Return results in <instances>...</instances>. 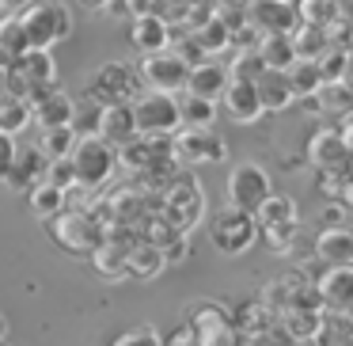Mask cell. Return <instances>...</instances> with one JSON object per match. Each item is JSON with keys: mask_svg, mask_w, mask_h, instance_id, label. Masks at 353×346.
Listing matches in <instances>:
<instances>
[{"mask_svg": "<svg viewBox=\"0 0 353 346\" xmlns=\"http://www.w3.org/2000/svg\"><path fill=\"white\" fill-rule=\"evenodd\" d=\"M186 73H190V65H186L175 50H156V54H145V57H141V65H137L141 88H148V92H168V95H183Z\"/></svg>", "mask_w": 353, "mask_h": 346, "instance_id": "cell-12", "label": "cell"}, {"mask_svg": "<svg viewBox=\"0 0 353 346\" xmlns=\"http://www.w3.org/2000/svg\"><path fill=\"white\" fill-rule=\"evenodd\" d=\"M221 103H224V110H228V118L236 126H254L262 115H266L262 103H259V88H254V80H228Z\"/></svg>", "mask_w": 353, "mask_h": 346, "instance_id": "cell-18", "label": "cell"}, {"mask_svg": "<svg viewBox=\"0 0 353 346\" xmlns=\"http://www.w3.org/2000/svg\"><path fill=\"white\" fill-rule=\"evenodd\" d=\"M110 346H163V338L156 327H133V331H125V335H118Z\"/></svg>", "mask_w": 353, "mask_h": 346, "instance_id": "cell-43", "label": "cell"}, {"mask_svg": "<svg viewBox=\"0 0 353 346\" xmlns=\"http://www.w3.org/2000/svg\"><path fill=\"white\" fill-rule=\"evenodd\" d=\"M27 206H31V213L39 217V221H50V217H57L65 209V191H57L54 183H34L31 194H27Z\"/></svg>", "mask_w": 353, "mask_h": 346, "instance_id": "cell-34", "label": "cell"}, {"mask_svg": "<svg viewBox=\"0 0 353 346\" xmlns=\"http://www.w3.org/2000/svg\"><path fill=\"white\" fill-rule=\"evenodd\" d=\"M254 88H259V103L266 115H277V110H289L292 103H296V95H292V84L285 73H274L266 69L259 80H254Z\"/></svg>", "mask_w": 353, "mask_h": 346, "instance_id": "cell-27", "label": "cell"}, {"mask_svg": "<svg viewBox=\"0 0 353 346\" xmlns=\"http://www.w3.org/2000/svg\"><path fill=\"white\" fill-rule=\"evenodd\" d=\"M315 346H353V320L350 316H330L323 312L319 335H315Z\"/></svg>", "mask_w": 353, "mask_h": 346, "instance_id": "cell-38", "label": "cell"}, {"mask_svg": "<svg viewBox=\"0 0 353 346\" xmlns=\"http://www.w3.org/2000/svg\"><path fill=\"white\" fill-rule=\"evenodd\" d=\"M228 206L243 209V213H259V206L274 194V183H270V171L254 160H239L232 164L228 171Z\"/></svg>", "mask_w": 353, "mask_h": 346, "instance_id": "cell-9", "label": "cell"}, {"mask_svg": "<svg viewBox=\"0 0 353 346\" xmlns=\"http://www.w3.org/2000/svg\"><path fill=\"white\" fill-rule=\"evenodd\" d=\"M125 270H130L133 282H152V278H160L163 270H168V259H163V251L156 244L137 240V244H130V251H125Z\"/></svg>", "mask_w": 353, "mask_h": 346, "instance_id": "cell-25", "label": "cell"}, {"mask_svg": "<svg viewBox=\"0 0 353 346\" xmlns=\"http://www.w3.org/2000/svg\"><path fill=\"white\" fill-rule=\"evenodd\" d=\"M77 141H80V133L72 126H57V130H42L39 148L46 153V160H69Z\"/></svg>", "mask_w": 353, "mask_h": 346, "instance_id": "cell-37", "label": "cell"}, {"mask_svg": "<svg viewBox=\"0 0 353 346\" xmlns=\"http://www.w3.org/2000/svg\"><path fill=\"white\" fill-rule=\"evenodd\" d=\"M16 153H19V141L8 137V133H0V183L8 179L12 164H16Z\"/></svg>", "mask_w": 353, "mask_h": 346, "instance_id": "cell-44", "label": "cell"}, {"mask_svg": "<svg viewBox=\"0 0 353 346\" xmlns=\"http://www.w3.org/2000/svg\"><path fill=\"white\" fill-rule=\"evenodd\" d=\"M254 221H259V240H266L277 255L292 251V244H296V236H300V209H296V202H292L289 194L274 191L259 206Z\"/></svg>", "mask_w": 353, "mask_h": 346, "instance_id": "cell-3", "label": "cell"}, {"mask_svg": "<svg viewBox=\"0 0 353 346\" xmlns=\"http://www.w3.org/2000/svg\"><path fill=\"white\" fill-rule=\"evenodd\" d=\"M315 293H319L323 312L353 320V267H327L315 278Z\"/></svg>", "mask_w": 353, "mask_h": 346, "instance_id": "cell-16", "label": "cell"}, {"mask_svg": "<svg viewBox=\"0 0 353 346\" xmlns=\"http://www.w3.org/2000/svg\"><path fill=\"white\" fill-rule=\"evenodd\" d=\"M84 92H88V103H95V107L133 103L141 95V77H137V69L125 65V61H103L99 69L88 77Z\"/></svg>", "mask_w": 353, "mask_h": 346, "instance_id": "cell-7", "label": "cell"}, {"mask_svg": "<svg viewBox=\"0 0 353 346\" xmlns=\"http://www.w3.org/2000/svg\"><path fill=\"white\" fill-rule=\"evenodd\" d=\"M289 39H292V46H296V57H315V61H319L330 50V31H323V27L296 23V31H292Z\"/></svg>", "mask_w": 353, "mask_h": 346, "instance_id": "cell-35", "label": "cell"}, {"mask_svg": "<svg viewBox=\"0 0 353 346\" xmlns=\"http://www.w3.org/2000/svg\"><path fill=\"white\" fill-rule=\"evenodd\" d=\"M31 126V107L16 95H4L0 99V133H8V137H19V133Z\"/></svg>", "mask_w": 353, "mask_h": 346, "instance_id": "cell-39", "label": "cell"}, {"mask_svg": "<svg viewBox=\"0 0 353 346\" xmlns=\"http://www.w3.org/2000/svg\"><path fill=\"white\" fill-rule=\"evenodd\" d=\"M342 16V4H334V0H296V19L307 27H323V31H330V23Z\"/></svg>", "mask_w": 353, "mask_h": 346, "instance_id": "cell-36", "label": "cell"}, {"mask_svg": "<svg viewBox=\"0 0 353 346\" xmlns=\"http://www.w3.org/2000/svg\"><path fill=\"white\" fill-rule=\"evenodd\" d=\"M125 251H130V244H122V240H114V236H103V244L92 251L95 274H99L103 282H125V278H130V270H125Z\"/></svg>", "mask_w": 353, "mask_h": 346, "instance_id": "cell-26", "label": "cell"}, {"mask_svg": "<svg viewBox=\"0 0 353 346\" xmlns=\"http://www.w3.org/2000/svg\"><path fill=\"white\" fill-rule=\"evenodd\" d=\"M205 232H209V244L221 255H228V259L247 255L259 244V221H254V213H243V209H236V206L216 209V213L209 217Z\"/></svg>", "mask_w": 353, "mask_h": 346, "instance_id": "cell-4", "label": "cell"}, {"mask_svg": "<svg viewBox=\"0 0 353 346\" xmlns=\"http://www.w3.org/2000/svg\"><path fill=\"white\" fill-rule=\"evenodd\" d=\"M254 50H259L262 65H266V69H274V73H285L292 61H296V46H292L289 35H262Z\"/></svg>", "mask_w": 353, "mask_h": 346, "instance_id": "cell-32", "label": "cell"}, {"mask_svg": "<svg viewBox=\"0 0 353 346\" xmlns=\"http://www.w3.org/2000/svg\"><path fill=\"white\" fill-rule=\"evenodd\" d=\"M262 305L274 316L296 312V308H323L319 293H315V282L307 274H296V270H289V274H281V278H270L266 293H262Z\"/></svg>", "mask_w": 353, "mask_h": 346, "instance_id": "cell-11", "label": "cell"}, {"mask_svg": "<svg viewBox=\"0 0 353 346\" xmlns=\"http://www.w3.org/2000/svg\"><path fill=\"white\" fill-rule=\"evenodd\" d=\"M4 77H8V73L0 69V99H4V95H8V84H4Z\"/></svg>", "mask_w": 353, "mask_h": 346, "instance_id": "cell-48", "label": "cell"}, {"mask_svg": "<svg viewBox=\"0 0 353 346\" xmlns=\"http://www.w3.org/2000/svg\"><path fill=\"white\" fill-rule=\"evenodd\" d=\"M72 171H77V186L84 191H103L118 171V148L107 145L99 133H84L72 148Z\"/></svg>", "mask_w": 353, "mask_h": 346, "instance_id": "cell-2", "label": "cell"}, {"mask_svg": "<svg viewBox=\"0 0 353 346\" xmlns=\"http://www.w3.org/2000/svg\"><path fill=\"white\" fill-rule=\"evenodd\" d=\"M50 236H54V244H61L69 255H92L95 247L103 244V224H95V217L88 213V209H61L57 217H50L46 221Z\"/></svg>", "mask_w": 353, "mask_h": 346, "instance_id": "cell-8", "label": "cell"}, {"mask_svg": "<svg viewBox=\"0 0 353 346\" xmlns=\"http://www.w3.org/2000/svg\"><path fill=\"white\" fill-rule=\"evenodd\" d=\"M95 133H99L107 145L122 148L130 145L137 133V118H133V103H110V107H99V122H95Z\"/></svg>", "mask_w": 353, "mask_h": 346, "instance_id": "cell-19", "label": "cell"}, {"mask_svg": "<svg viewBox=\"0 0 353 346\" xmlns=\"http://www.w3.org/2000/svg\"><path fill=\"white\" fill-rule=\"evenodd\" d=\"M194 42H198V46L205 50V57L213 61L216 54H224V50L232 46V27L224 23L221 16H205L198 27H194Z\"/></svg>", "mask_w": 353, "mask_h": 346, "instance_id": "cell-30", "label": "cell"}, {"mask_svg": "<svg viewBox=\"0 0 353 346\" xmlns=\"http://www.w3.org/2000/svg\"><path fill=\"white\" fill-rule=\"evenodd\" d=\"M46 164H50V160H46V153H42L39 145H27V148L19 145L16 164H12L4 186H8V191H16V194H31V186L46 179Z\"/></svg>", "mask_w": 353, "mask_h": 346, "instance_id": "cell-22", "label": "cell"}, {"mask_svg": "<svg viewBox=\"0 0 353 346\" xmlns=\"http://www.w3.org/2000/svg\"><path fill=\"white\" fill-rule=\"evenodd\" d=\"M19 27H23L27 50H54L57 42L72 35V12L65 4H42L39 0L19 16Z\"/></svg>", "mask_w": 353, "mask_h": 346, "instance_id": "cell-6", "label": "cell"}, {"mask_svg": "<svg viewBox=\"0 0 353 346\" xmlns=\"http://www.w3.org/2000/svg\"><path fill=\"white\" fill-rule=\"evenodd\" d=\"M133 118H137L141 137H171L179 133V95L141 92L133 99Z\"/></svg>", "mask_w": 353, "mask_h": 346, "instance_id": "cell-10", "label": "cell"}, {"mask_svg": "<svg viewBox=\"0 0 353 346\" xmlns=\"http://www.w3.org/2000/svg\"><path fill=\"white\" fill-rule=\"evenodd\" d=\"M171 153H175V164L205 168V164H224L228 145L209 130H183V133H171Z\"/></svg>", "mask_w": 353, "mask_h": 346, "instance_id": "cell-13", "label": "cell"}, {"mask_svg": "<svg viewBox=\"0 0 353 346\" xmlns=\"http://www.w3.org/2000/svg\"><path fill=\"white\" fill-rule=\"evenodd\" d=\"M46 183H54L57 191H69V186H77L72 160H50V164H46Z\"/></svg>", "mask_w": 353, "mask_h": 346, "instance_id": "cell-42", "label": "cell"}, {"mask_svg": "<svg viewBox=\"0 0 353 346\" xmlns=\"http://www.w3.org/2000/svg\"><path fill=\"white\" fill-rule=\"evenodd\" d=\"M285 77H289L292 95H296V99L319 95V88H323V73H319V61H315V57H296V61L285 69Z\"/></svg>", "mask_w": 353, "mask_h": 346, "instance_id": "cell-31", "label": "cell"}, {"mask_svg": "<svg viewBox=\"0 0 353 346\" xmlns=\"http://www.w3.org/2000/svg\"><path fill=\"white\" fill-rule=\"evenodd\" d=\"M228 65H216V61H201L186 73V88L183 95H198V99H209V103H221L224 88H228Z\"/></svg>", "mask_w": 353, "mask_h": 346, "instance_id": "cell-23", "label": "cell"}, {"mask_svg": "<svg viewBox=\"0 0 353 346\" xmlns=\"http://www.w3.org/2000/svg\"><path fill=\"white\" fill-rule=\"evenodd\" d=\"M350 160H353V145H350V137H345L342 130L323 126V130H315V137L307 141V164H312L315 171H323V175L345 171Z\"/></svg>", "mask_w": 353, "mask_h": 346, "instance_id": "cell-14", "label": "cell"}, {"mask_svg": "<svg viewBox=\"0 0 353 346\" xmlns=\"http://www.w3.org/2000/svg\"><path fill=\"white\" fill-rule=\"evenodd\" d=\"M216 103L198 95H179V130H213Z\"/></svg>", "mask_w": 353, "mask_h": 346, "instance_id": "cell-33", "label": "cell"}, {"mask_svg": "<svg viewBox=\"0 0 353 346\" xmlns=\"http://www.w3.org/2000/svg\"><path fill=\"white\" fill-rule=\"evenodd\" d=\"M4 335H8V320H4V312H0V343H4Z\"/></svg>", "mask_w": 353, "mask_h": 346, "instance_id": "cell-47", "label": "cell"}, {"mask_svg": "<svg viewBox=\"0 0 353 346\" xmlns=\"http://www.w3.org/2000/svg\"><path fill=\"white\" fill-rule=\"evenodd\" d=\"M190 338L198 346H236V323L224 305H198L190 312Z\"/></svg>", "mask_w": 353, "mask_h": 346, "instance_id": "cell-15", "label": "cell"}, {"mask_svg": "<svg viewBox=\"0 0 353 346\" xmlns=\"http://www.w3.org/2000/svg\"><path fill=\"white\" fill-rule=\"evenodd\" d=\"M31 4H39V0H0V12H12V16H23Z\"/></svg>", "mask_w": 353, "mask_h": 346, "instance_id": "cell-46", "label": "cell"}, {"mask_svg": "<svg viewBox=\"0 0 353 346\" xmlns=\"http://www.w3.org/2000/svg\"><path fill=\"white\" fill-rule=\"evenodd\" d=\"M247 19L259 27V35H292L300 23L292 0H247Z\"/></svg>", "mask_w": 353, "mask_h": 346, "instance_id": "cell-17", "label": "cell"}, {"mask_svg": "<svg viewBox=\"0 0 353 346\" xmlns=\"http://www.w3.org/2000/svg\"><path fill=\"white\" fill-rule=\"evenodd\" d=\"M345 69H350V50H345V46H330L327 54L319 57L323 84H334V80H345Z\"/></svg>", "mask_w": 353, "mask_h": 346, "instance_id": "cell-40", "label": "cell"}, {"mask_svg": "<svg viewBox=\"0 0 353 346\" xmlns=\"http://www.w3.org/2000/svg\"><path fill=\"white\" fill-rule=\"evenodd\" d=\"M160 217H168L179 232L190 236L201 221H205V194H201V183L194 175H183L179 171L168 186H163L160 198Z\"/></svg>", "mask_w": 353, "mask_h": 346, "instance_id": "cell-5", "label": "cell"}, {"mask_svg": "<svg viewBox=\"0 0 353 346\" xmlns=\"http://www.w3.org/2000/svg\"><path fill=\"white\" fill-rule=\"evenodd\" d=\"M262 73H266V65H262L259 50H239L236 61L228 65V77L232 80H259Z\"/></svg>", "mask_w": 353, "mask_h": 346, "instance_id": "cell-41", "label": "cell"}, {"mask_svg": "<svg viewBox=\"0 0 353 346\" xmlns=\"http://www.w3.org/2000/svg\"><path fill=\"white\" fill-rule=\"evenodd\" d=\"M4 84H8V95H16V99H23L27 107H31V103L42 99L46 92L61 88L54 54H50V50H27V54L8 69Z\"/></svg>", "mask_w": 353, "mask_h": 346, "instance_id": "cell-1", "label": "cell"}, {"mask_svg": "<svg viewBox=\"0 0 353 346\" xmlns=\"http://www.w3.org/2000/svg\"><path fill=\"white\" fill-rule=\"evenodd\" d=\"M23 54H27V42H23L19 16H12V12H0V69L8 73Z\"/></svg>", "mask_w": 353, "mask_h": 346, "instance_id": "cell-29", "label": "cell"}, {"mask_svg": "<svg viewBox=\"0 0 353 346\" xmlns=\"http://www.w3.org/2000/svg\"><path fill=\"white\" fill-rule=\"evenodd\" d=\"M186 255H190V236H179L175 244L163 247V259H168V267H175V262H183Z\"/></svg>", "mask_w": 353, "mask_h": 346, "instance_id": "cell-45", "label": "cell"}, {"mask_svg": "<svg viewBox=\"0 0 353 346\" xmlns=\"http://www.w3.org/2000/svg\"><path fill=\"white\" fill-rule=\"evenodd\" d=\"M312 247L327 267H353V224H323Z\"/></svg>", "mask_w": 353, "mask_h": 346, "instance_id": "cell-20", "label": "cell"}, {"mask_svg": "<svg viewBox=\"0 0 353 346\" xmlns=\"http://www.w3.org/2000/svg\"><path fill=\"white\" fill-rule=\"evenodd\" d=\"M319 323H323V308H296V312L277 316V327L285 331L289 343H315Z\"/></svg>", "mask_w": 353, "mask_h": 346, "instance_id": "cell-28", "label": "cell"}, {"mask_svg": "<svg viewBox=\"0 0 353 346\" xmlns=\"http://www.w3.org/2000/svg\"><path fill=\"white\" fill-rule=\"evenodd\" d=\"M130 42L141 50V54H156V50L171 46V27L160 12H148V16H133L130 23Z\"/></svg>", "mask_w": 353, "mask_h": 346, "instance_id": "cell-24", "label": "cell"}, {"mask_svg": "<svg viewBox=\"0 0 353 346\" xmlns=\"http://www.w3.org/2000/svg\"><path fill=\"white\" fill-rule=\"evenodd\" d=\"M72 118H77V99H72L65 88H54V92H46L42 99L31 103V122L39 126V130L72 126Z\"/></svg>", "mask_w": 353, "mask_h": 346, "instance_id": "cell-21", "label": "cell"}, {"mask_svg": "<svg viewBox=\"0 0 353 346\" xmlns=\"http://www.w3.org/2000/svg\"><path fill=\"white\" fill-rule=\"evenodd\" d=\"M0 346H8V343H0Z\"/></svg>", "mask_w": 353, "mask_h": 346, "instance_id": "cell-49", "label": "cell"}]
</instances>
